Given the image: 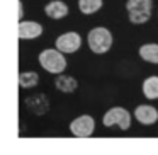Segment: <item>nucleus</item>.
<instances>
[{
    "mask_svg": "<svg viewBox=\"0 0 158 155\" xmlns=\"http://www.w3.org/2000/svg\"><path fill=\"white\" fill-rule=\"evenodd\" d=\"M95 131V119L90 114H82L70 123V133L77 138H89Z\"/></svg>",
    "mask_w": 158,
    "mask_h": 155,
    "instance_id": "nucleus-5",
    "label": "nucleus"
},
{
    "mask_svg": "<svg viewBox=\"0 0 158 155\" xmlns=\"http://www.w3.org/2000/svg\"><path fill=\"white\" fill-rule=\"evenodd\" d=\"M133 116L136 118L138 123L150 126V124H155L158 121V109L150 106V104H139V106H136Z\"/></svg>",
    "mask_w": 158,
    "mask_h": 155,
    "instance_id": "nucleus-7",
    "label": "nucleus"
},
{
    "mask_svg": "<svg viewBox=\"0 0 158 155\" xmlns=\"http://www.w3.org/2000/svg\"><path fill=\"white\" fill-rule=\"evenodd\" d=\"M55 87L60 90V92L65 94H72L78 89V80L72 75H66V73H60V75L55 77Z\"/></svg>",
    "mask_w": 158,
    "mask_h": 155,
    "instance_id": "nucleus-11",
    "label": "nucleus"
},
{
    "mask_svg": "<svg viewBox=\"0 0 158 155\" xmlns=\"http://www.w3.org/2000/svg\"><path fill=\"white\" fill-rule=\"evenodd\" d=\"M104 5V0H78V11L83 15H92L99 12Z\"/></svg>",
    "mask_w": 158,
    "mask_h": 155,
    "instance_id": "nucleus-15",
    "label": "nucleus"
},
{
    "mask_svg": "<svg viewBox=\"0 0 158 155\" xmlns=\"http://www.w3.org/2000/svg\"><path fill=\"white\" fill-rule=\"evenodd\" d=\"M39 84V75L34 70H24L19 73V85L21 89H34Z\"/></svg>",
    "mask_w": 158,
    "mask_h": 155,
    "instance_id": "nucleus-14",
    "label": "nucleus"
},
{
    "mask_svg": "<svg viewBox=\"0 0 158 155\" xmlns=\"http://www.w3.org/2000/svg\"><path fill=\"white\" fill-rule=\"evenodd\" d=\"M80 46H82V36L77 31L63 32V34H60L55 41V48H58L60 51H63L65 55H72V53L78 51Z\"/></svg>",
    "mask_w": 158,
    "mask_h": 155,
    "instance_id": "nucleus-6",
    "label": "nucleus"
},
{
    "mask_svg": "<svg viewBox=\"0 0 158 155\" xmlns=\"http://www.w3.org/2000/svg\"><path fill=\"white\" fill-rule=\"evenodd\" d=\"M26 106L31 111L32 114H38V116H43V114L48 113L49 109V102L48 97L44 94H36V96H31L26 99Z\"/></svg>",
    "mask_w": 158,
    "mask_h": 155,
    "instance_id": "nucleus-10",
    "label": "nucleus"
},
{
    "mask_svg": "<svg viewBox=\"0 0 158 155\" xmlns=\"http://www.w3.org/2000/svg\"><path fill=\"white\" fill-rule=\"evenodd\" d=\"M131 121H133L131 113L126 107H121V106H114V107H110V109H107L106 114H104V118H102V124L106 128L117 126L123 131H127L131 128Z\"/></svg>",
    "mask_w": 158,
    "mask_h": 155,
    "instance_id": "nucleus-4",
    "label": "nucleus"
},
{
    "mask_svg": "<svg viewBox=\"0 0 158 155\" xmlns=\"http://www.w3.org/2000/svg\"><path fill=\"white\" fill-rule=\"evenodd\" d=\"M44 14L53 21H60V19H65L70 14V9L63 0H51L44 5Z\"/></svg>",
    "mask_w": 158,
    "mask_h": 155,
    "instance_id": "nucleus-9",
    "label": "nucleus"
},
{
    "mask_svg": "<svg viewBox=\"0 0 158 155\" xmlns=\"http://www.w3.org/2000/svg\"><path fill=\"white\" fill-rule=\"evenodd\" d=\"M43 26L36 21H19L17 36L19 39H36L43 34Z\"/></svg>",
    "mask_w": 158,
    "mask_h": 155,
    "instance_id": "nucleus-8",
    "label": "nucleus"
},
{
    "mask_svg": "<svg viewBox=\"0 0 158 155\" xmlns=\"http://www.w3.org/2000/svg\"><path fill=\"white\" fill-rule=\"evenodd\" d=\"M126 12L131 24H146L151 19L153 12V0H127L126 2Z\"/></svg>",
    "mask_w": 158,
    "mask_h": 155,
    "instance_id": "nucleus-3",
    "label": "nucleus"
},
{
    "mask_svg": "<svg viewBox=\"0 0 158 155\" xmlns=\"http://www.w3.org/2000/svg\"><path fill=\"white\" fill-rule=\"evenodd\" d=\"M38 62L43 70H46L51 75H60L66 70L68 62L65 58V53L60 51L58 48H46L39 53Z\"/></svg>",
    "mask_w": 158,
    "mask_h": 155,
    "instance_id": "nucleus-1",
    "label": "nucleus"
},
{
    "mask_svg": "<svg viewBox=\"0 0 158 155\" xmlns=\"http://www.w3.org/2000/svg\"><path fill=\"white\" fill-rule=\"evenodd\" d=\"M112 32L109 31L104 26H97V28H92L87 34V45H89L90 51L95 53V55H104L107 53L110 48H112Z\"/></svg>",
    "mask_w": 158,
    "mask_h": 155,
    "instance_id": "nucleus-2",
    "label": "nucleus"
},
{
    "mask_svg": "<svg viewBox=\"0 0 158 155\" xmlns=\"http://www.w3.org/2000/svg\"><path fill=\"white\" fill-rule=\"evenodd\" d=\"M17 5H19V21H22V19H24V4L19 0Z\"/></svg>",
    "mask_w": 158,
    "mask_h": 155,
    "instance_id": "nucleus-16",
    "label": "nucleus"
},
{
    "mask_svg": "<svg viewBox=\"0 0 158 155\" xmlns=\"http://www.w3.org/2000/svg\"><path fill=\"white\" fill-rule=\"evenodd\" d=\"M141 90H143V96L146 97L148 101L158 99V75L146 77V79L143 80Z\"/></svg>",
    "mask_w": 158,
    "mask_h": 155,
    "instance_id": "nucleus-13",
    "label": "nucleus"
},
{
    "mask_svg": "<svg viewBox=\"0 0 158 155\" xmlns=\"http://www.w3.org/2000/svg\"><path fill=\"white\" fill-rule=\"evenodd\" d=\"M139 58L151 65H158V43H144L138 50Z\"/></svg>",
    "mask_w": 158,
    "mask_h": 155,
    "instance_id": "nucleus-12",
    "label": "nucleus"
}]
</instances>
